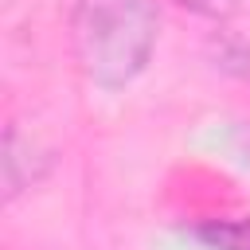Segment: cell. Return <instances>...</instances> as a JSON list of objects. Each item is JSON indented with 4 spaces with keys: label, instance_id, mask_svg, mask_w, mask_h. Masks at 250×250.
<instances>
[{
    "label": "cell",
    "instance_id": "2",
    "mask_svg": "<svg viewBox=\"0 0 250 250\" xmlns=\"http://www.w3.org/2000/svg\"><path fill=\"white\" fill-rule=\"evenodd\" d=\"M47 168H51V156L31 137H23L20 125H8L4 129V195L16 199L31 184H39Z\"/></svg>",
    "mask_w": 250,
    "mask_h": 250
},
{
    "label": "cell",
    "instance_id": "1",
    "mask_svg": "<svg viewBox=\"0 0 250 250\" xmlns=\"http://www.w3.org/2000/svg\"><path fill=\"white\" fill-rule=\"evenodd\" d=\"M152 0H74L70 47L74 62L98 90H125L137 82L156 51Z\"/></svg>",
    "mask_w": 250,
    "mask_h": 250
},
{
    "label": "cell",
    "instance_id": "4",
    "mask_svg": "<svg viewBox=\"0 0 250 250\" xmlns=\"http://www.w3.org/2000/svg\"><path fill=\"white\" fill-rule=\"evenodd\" d=\"M215 59H219V66L227 74H234L238 82L250 86V43L246 39H223L215 47Z\"/></svg>",
    "mask_w": 250,
    "mask_h": 250
},
{
    "label": "cell",
    "instance_id": "5",
    "mask_svg": "<svg viewBox=\"0 0 250 250\" xmlns=\"http://www.w3.org/2000/svg\"><path fill=\"white\" fill-rule=\"evenodd\" d=\"M180 8H188L191 16H203V20H230L238 12V0H176Z\"/></svg>",
    "mask_w": 250,
    "mask_h": 250
},
{
    "label": "cell",
    "instance_id": "3",
    "mask_svg": "<svg viewBox=\"0 0 250 250\" xmlns=\"http://www.w3.org/2000/svg\"><path fill=\"white\" fill-rule=\"evenodd\" d=\"M195 238H203L211 250H250V215L207 219L195 227Z\"/></svg>",
    "mask_w": 250,
    "mask_h": 250
}]
</instances>
